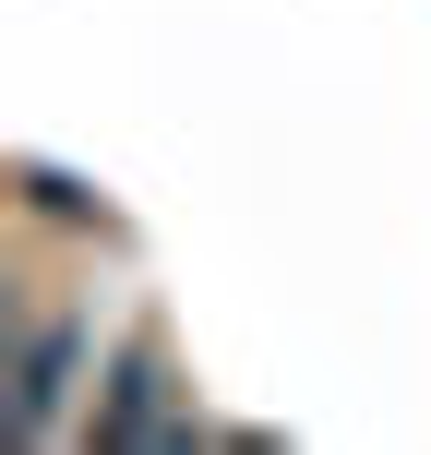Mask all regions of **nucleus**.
Returning <instances> with one entry per match:
<instances>
[{
	"label": "nucleus",
	"mask_w": 431,
	"mask_h": 455,
	"mask_svg": "<svg viewBox=\"0 0 431 455\" xmlns=\"http://www.w3.org/2000/svg\"><path fill=\"white\" fill-rule=\"evenodd\" d=\"M72 371H84V323H36V312H12V419H24L36 443L60 432Z\"/></svg>",
	"instance_id": "nucleus-1"
},
{
	"label": "nucleus",
	"mask_w": 431,
	"mask_h": 455,
	"mask_svg": "<svg viewBox=\"0 0 431 455\" xmlns=\"http://www.w3.org/2000/svg\"><path fill=\"white\" fill-rule=\"evenodd\" d=\"M96 432L108 443H192V419H168V360H156V336H132L108 360V408H96Z\"/></svg>",
	"instance_id": "nucleus-2"
}]
</instances>
